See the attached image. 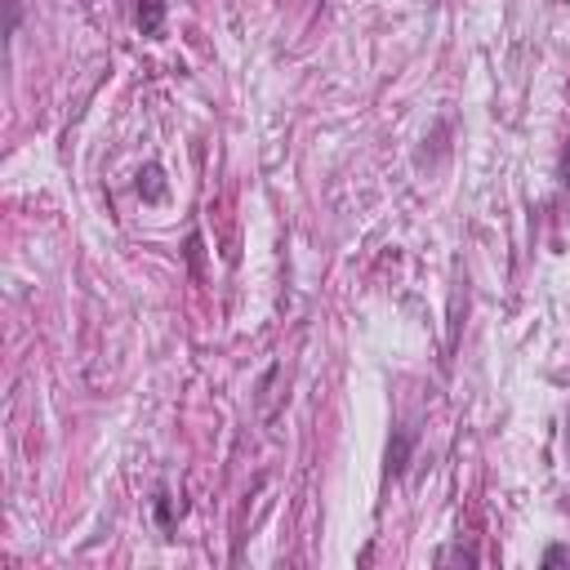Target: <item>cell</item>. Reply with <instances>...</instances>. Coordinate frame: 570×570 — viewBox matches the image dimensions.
Masks as SVG:
<instances>
[{
  "label": "cell",
  "mask_w": 570,
  "mask_h": 570,
  "mask_svg": "<svg viewBox=\"0 0 570 570\" xmlns=\"http://www.w3.org/2000/svg\"><path fill=\"white\" fill-rule=\"evenodd\" d=\"M165 27V0H138V31L156 36Z\"/></svg>",
  "instance_id": "1"
},
{
  "label": "cell",
  "mask_w": 570,
  "mask_h": 570,
  "mask_svg": "<svg viewBox=\"0 0 570 570\" xmlns=\"http://www.w3.org/2000/svg\"><path fill=\"white\" fill-rule=\"evenodd\" d=\"M138 196H147V200H160V196H165V183H160V169H156V165H147V169L138 174Z\"/></svg>",
  "instance_id": "2"
},
{
  "label": "cell",
  "mask_w": 570,
  "mask_h": 570,
  "mask_svg": "<svg viewBox=\"0 0 570 570\" xmlns=\"http://www.w3.org/2000/svg\"><path fill=\"white\" fill-rule=\"evenodd\" d=\"M557 561H566V552H561V548H548V557H543V566H557Z\"/></svg>",
  "instance_id": "3"
},
{
  "label": "cell",
  "mask_w": 570,
  "mask_h": 570,
  "mask_svg": "<svg viewBox=\"0 0 570 570\" xmlns=\"http://www.w3.org/2000/svg\"><path fill=\"white\" fill-rule=\"evenodd\" d=\"M566 441H570V428H566Z\"/></svg>",
  "instance_id": "4"
}]
</instances>
